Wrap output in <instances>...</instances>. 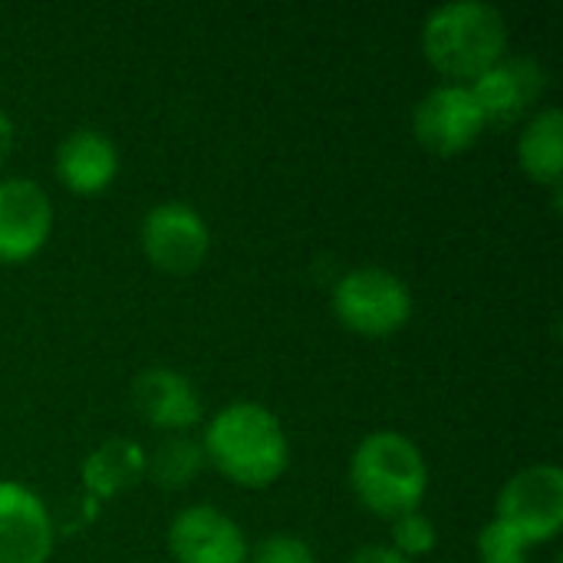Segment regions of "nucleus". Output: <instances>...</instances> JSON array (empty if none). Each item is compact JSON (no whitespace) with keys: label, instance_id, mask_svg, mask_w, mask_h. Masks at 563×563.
Here are the masks:
<instances>
[{"label":"nucleus","instance_id":"1","mask_svg":"<svg viewBox=\"0 0 563 563\" xmlns=\"http://www.w3.org/2000/svg\"><path fill=\"white\" fill-rule=\"evenodd\" d=\"M208 465L238 488H271L290 465V442L280 419L257 402H231L211 416L201 439Z\"/></svg>","mask_w":563,"mask_h":563},{"label":"nucleus","instance_id":"2","mask_svg":"<svg viewBox=\"0 0 563 563\" xmlns=\"http://www.w3.org/2000/svg\"><path fill=\"white\" fill-rule=\"evenodd\" d=\"M426 63L449 82L468 86L508 56V23L485 0H452L422 23Z\"/></svg>","mask_w":563,"mask_h":563},{"label":"nucleus","instance_id":"3","mask_svg":"<svg viewBox=\"0 0 563 563\" xmlns=\"http://www.w3.org/2000/svg\"><path fill=\"white\" fill-rule=\"evenodd\" d=\"M350 488L376 518H402L422 508L429 465L419 445L402 432H369L350 459Z\"/></svg>","mask_w":563,"mask_h":563},{"label":"nucleus","instance_id":"4","mask_svg":"<svg viewBox=\"0 0 563 563\" xmlns=\"http://www.w3.org/2000/svg\"><path fill=\"white\" fill-rule=\"evenodd\" d=\"M333 313L350 333L386 340L412 320V290L386 267H356L336 280Z\"/></svg>","mask_w":563,"mask_h":563},{"label":"nucleus","instance_id":"5","mask_svg":"<svg viewBox=\"0 0 563 563\" xmlns=\"http://www.w3.org/2000/svg\"><path fill=\"white\" fill-rule=\"evenodd\" d=\"M495 521L515 531L528 548L548 544L563 528V472L558 465H528L505 482Z\"/></svg>","mask_w":563,"mask_h":563},{"label":"nucleus","instance_id":"6","mask_svg":"<svg viewBox=\"0 0 563 563\" xmlns=\"http://www.w3.org/2000/svg\"><path fill=\"white\" fill-rule=\"evenodd\" d=\"M139 241L148 264L172 277L195 274L211 251V231L205 218L185 201H162L148 208L139 228Z\"/></svg>","mask_w":563,"mask_h":563},{"label":"nucleus","instance_id":"7","mask_svg":"<svg viewBox=\"0 0 563 563\" xmlns=\"http://www.w3.org/2000/svg\"><path fill=\"white\" fill-rule=\"evenodd\" d=\"M485 129L488 125L472 89L459 82H442L429 89L412 112L416 142L429 155H439V158H455L468 152L482 139Z\"/></svg>","mask_w":563,"mask_h":563},{"label":"nucleus","instance_id":"8","mask_svg":"<svg viewBox=\"0 0 563 563\" xmlns=\"http://www.w3.org/2000/svg\"><path fill=\"white\" fill-rule=\"evenodd\" d=\"M53 234V201L30 178L0 181V264L33 261Z\"/></svg>","mask_w":563,"mask_h":563},{"label":"nucleus","instance_id":"9","mask_svg":"<svg viewBox=\"0 0 563 563\" xmlns=\"http://www.w3.org/2000/svg\"><path fill=\"white\" fill-rule=\"evenodd\" d=\"M168 554L175 563H247V538L234 518L211 505H191L168 525Z\"/></svg>","mask_w":563,"mask_h":563},{"label":"nucleus","instance_id":"10","mask_svg":"<svg viewBox=\"0 0 563 563\" xmlns=\"http://www.w3.org/2000/svg\"><path fill=\"white\" fill-rule=\"evenodd\" d=\"M56 544L53 518L36 492L0 482V563H46Z\"/></svg>","mask_w":563,"mask_h":563},{"label":"nucleus","instance_id":"11","mask_svg":"<svg viewBox=\"0 0 563 563\" xmlns=\"http://www.w3.org/2000/svg\"><path fill=\"white\" fill-rule=\"evenodd\" d=\"M548 86V73L541 63L528 59V56H505L501 63H495L488 73H482L475 82H468L485 125H511L518 122L534 99H541Z\"/></svg>","mask_w":563,"mask_h":563},{"label":"nucleus","instance_id":"12","mask_svg":"<svg viewBox=\"0 0 563 563\" xmlns=\"http://www.w3.org/2000/svg\"><path fill=\"white\" fill-rule=\"evenodd\" d=\"M132 409L152 429L168 432V435H188L205 416L201 396L191 386V379H185L181 373L165 369V366H152L142 376H135Z\"/></svg>","mask_w":563,"mask_h":563},{"label":"nucleus","instance_id":"13","mask_svg":"<svg viewBox=\"0 0 563 563\" xmlns=\"http://www.w3.org/2000/svg\"><path fill=\"white\" fill-rule=\"evenodd\" d=\"M53 172L73 195H102L119 175V148L99 129H73L56 148Z\"/></svg>","mask_w":563,"mask_h":563},{"label":"nucleus","instance_id":"14","mask_svg":"<svg viewBox=\"0 0 563 563\" xmlns=\"http://www.w3.org/2000/svg\"><path fill=\"white\" fill-rule=\"evenodd\" d=\"M145 475V452L132 439H106L99 442L79 468L82 492L99 505L129 492Z\"/></svg>","mask_w":563,"mask_h":563},{"label":"nucleus","instance_id":"15","mask_svg":"<svg viewBox=\"0 0 563 563\" xmlns=\"http://www.w3.org/2000/svg\"><path fill=\"white\" fill-rule=\"evenodd\" d=\"M518 165L521 172L548 188H558L563 175V112L558 106L541 109L528 119L518 139Z\"/></svg>","mask_w":563,"mask_h":563},{"label":"nucleus","instance_id":"16","mask_svg":"<svg viewBox=\"0 0 563 563\" xmlns=\"http://www.w3.org/2000/svg\"><path fill=\"white\" fill-rule=\"evenodd\" d=\"M205 449L191 435H168L155 445L152 455H145V475L168 492L188 488L205 472Z\"/></svg>","mask_w":563,"mask_h":563},{"label":"nucleus","instance_id":"17","mask_svg":"<svg viewBox=\"0 0 563 563\" xmlns=\"http://www.w3.org/2000/svg\"><path fill=\"white\" fill-rule=\"evenodd\" d=\"M439 544V531L432 525V518H426L422 511H412V515H402L393 521V551L402 554L406 561L412 558H426L432 554Z\"/></svg>","mask_w":563,"mask_h":563},{"label":"nucleus","instance_id":"18","mask_svg":"<svg viewBox=\"0 0 563 563\" xmlns=\"http://www.w3.org/2000/svg\"><path fill=\"white\" fill-rule=\"evenodd\" d=\"M478 563H528V544L501 521H488L478 534Z\"/></svg>","mask_w":563,"mask_h":563},{"label":"nucleus","instance_id":"19","mask_svg":"<svg viewBox=\"0 0 563 563\" xmlns=\"http://www.w3.org/2000/svg\"><path fill=\"white\" fill-rule=\"evenodd\" d=\"M251 563H317L313 548L303 538L294 534H271L264 541H257L247 554Z\"/></svg>","mask_w":563,"mask_h":563},{"label":"nucleus","instance_id":"20","mask_svg":"<svg viewBox=\"0 0 563 563\" xmlns=\"http://www.w3.org/2000/svg\"><path fill=\"white\" fill-rule=\"evenodd\" d=\"M350 563H412V561H406L402 554H396L389 544H366V548H360V551L350 558Z\"/></svg>","mask_w":563,"mask_h":563},{"label":"nucleus","instance_id":"21","mask_svg":"<svg viewBox=\"0 0 563 563\" xmlns=\"http://www.w3.org/2000/svg\"><path fill=\"white\" fill-rule=\"evenodd\" d=\"M13 139H16V125H13V119L0 109V165H3L7 155L13 152Z\"/></svg>","mask_w":563,"mask_h":563}]
</instances>
